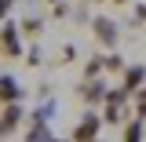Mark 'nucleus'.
<instances>
[{
  "mask_svg": "<svg viewBox=\"0 0 146 142\" xmlns=\"http://www.w3.org/2000/svg\"><path fill=\"white\" fill-rule=\"evenodd\" d=\"M22 29H18V22H11V18H4L0 22V58L4 62H18L22 58Z\"/></svg>",
  "mask_w": 146,
  "mask_h": 142,
  "instance_id": "nucleus-1",
  "label": "nucleus"
},
{
  "mask_svg": "<svg viewBox=\"0 0 146 142\" xmlns=\"http://www.w3.org/2000/svg\"><path fill=\"white\" fill-rule=\"evenodd\" d=\"M91 33H95V44H99L102 51H113L121 29H117V22H113L110 15H95V18H91Z\"/></svg>",
  "mask_w": 146,
  "mask_h": 142,
  "instance_id": "nucleus-2",
  "label": "nucleus"
},
{
  "mask_svg": "<svg viewBox=\"0 0 146 142\" xmlns=\"http://www.w3.org/2000/svg\"><path fill=\"white\" fill-rule=\"evenodd\" d=\"M99 135H102V113H95V109H88L84 120L70 131V139H77V142H91V139H99Z\"/></svg>",
  "mask_w": 146,
  "mask_h": 142,
  "instance_id": "nucleus-3",
  "label": "nucleus"
},
{
  "mask_svg": "<svg viewBox=\"0 0 146 142\" xmlns=\"http://www.w3.org/2000/svg\"><path fill=\"white\" fill-rule=\"evenodd\" d=\"M22 120H26L22 106H18V102H7L4 113H0V139H15L18 127H22Z\"/></svg>",
  "mask_w": 146,
  "mask_h": 142,
  "instance_id": "nucleus-4",
  "label": "nucleus"
},
{
  "mask_svg": "<svg viewBox=\"0 0 146 142\" xmlns=\"http://www.w3.org/2000/svg\"><path fill=\"white\" fill-rule=\"evenodd\" d=\"M77 91H80V102H84V106H102L106 88H102V80H99V77H84Z\"/></svg>",
  "mask_w": 146,
  "mask_h": 142,
  "instance_id": "nucleus-5",
  "label": "nucleus"
},
{
  "mask_svg": "<svg viewBox=\"0 0 146 142\" xmlns=\"http://www.w3.org/2000/svg\"><path fill=\"white\" fill-rule=\"evenodd\" d=\"M143 84H146V66H124V69H121V88H124L128 95H135Z\"/></svg>",
  "mask_w": 146,
  "mask_h": 142,
  "instance_id": "nucleus-6",
  "label": "nucleus"
},
{
  "mask_svg": "<svg viewBox=\"0 0 146 142\" xmlns=\"http://www.w3.org/2000/svg\"><path fill=\"white\" fill-rule=\"evenodd\" d=\"M26 91H22V84H18L11 73H0V106H7V102H18Z\"/></svg>",
  "mask_w": 146,
  "mask_h": 142,
  "instance_id": "nucleus-7",
  "label": "nucleus"
},
{
  "mask_svg": "<svg viewBox=\"0 0 146 142\" xmlns=\"http://www.w3.org/2000/svg\"><path fill=\"white\" fill-rule=\"evenodd\" d=\"M121 139H124V142H139V139H146L143 117H128V120H124V127H121Z\"/></svg>",
  "mask_w": 146,
  "mask_h": 142,
  "instance_id": "nucleus-8",
  "label": "nucleus"
},
{
  "mask_svg": "<svg viewBox=\"0 0 146 142\" xmlns=\"http://www.w3.org/2000/svg\"><path fill=\"white\" fill-rule=\"evenodd\" d=\"M18 29H22V36H33V40H36V33L44 29V22H40V15H29V18L18 22Z\"/></svg>",
  "mask_w": 146,
  "mask_h": 142,
  "instance_id": "nucleus-9",
  "label": "nucleus"
},
{
  "mask_svg": "<svg viewBox=\"0 0 146 142\" xmlns=\"http://www.w3.org/2000/svg\"><path fill=\"white\" fill-rule=\"evenodd\" d=\"M51 135H55V131L48 127V120H44V124H33L29 131H22V139H29V142H40V139H51Z\"/></svg>",
  "mask_w": 146,
  "mask_h": 142,
  "instance_id": "nucleus-10",
  "label": "nucleus"
},
{
  "mask_svg": "<svg viewBox=\"0 0 146 142\" xmlns=\"http://www.w3.org/2000/svg\"><path fill=\"white\" fill-rule=\"evenodd\" d=\"M131 113H135V117H146V84L131 95Z\"/></svg>",
  "mask_w": 146,
  "mask_h": 142,
  "instance_id": "nucleus-11",
  "label": "nucleus"
},
{
  "mask_svg": "<svg viewBox=\"0 0 146 142\" xmlns=\"http://www.w3.org/2000/svg\"><path fill=\"white\" fill-rule=\"evenodd\" d=\"M121 69H124V58H121L117 51H110L106 55V73H121Z\"/></svg>",
  "mask_w": 146,
  "mask_h": 142,
  "instance_id": "nucleus-12",
  "label": "nucleus"
},
{
  "mask_svg": "<svg viewBox=\"0 0 146 142\" xmlns=\"http://www.w3.org/2000/svg\"><path fill=\"white\" fill-rule=\"evenodd\" d=\"M131 26H146V4H135V11H131Z\"/></svg>",
  "mask_w": 146,
  "mask_h": 142,
  "instance_id": "nucleus-13",
  "label": "nucleus"
},
{
  "mask_svg": "<svg viewBox=\"0 0 146 142\" xmlns=\"http://www.w3.org/2000/svg\"><path fill=\"white\" fill-rule=\"evenodd\" d=\"M55 11H51V18H66L70 15V4H66V0H58V4H51Z\"/></svg>",
  "mask_w": 146,
  "mask_h": 142,
  "instance_id": "nucleus-14",
  "label": "nucleus"
},
{
  "mask_svg": "<svg viewBox=\"0 0 146 142\" xmlns=\"http://www.w3.org/2000/svg\"><path fill=\"white\" fill-rule=\"evenodd\" d=\"M22 58H26L29 66H40V48H36V44H33V48H29V51L22 55Z\"/></svg>",
  "mask_w": 146,
  "mask_h": 142,
  "instance_id": "nucleus-15",
  "label": "nucleus"
},
{
  "mask_svg": "<svg viewBox=\"0 0 146 142\" xmlns=\"http://www.w3.org/2000/svg\"><path fill=\"white\" fill-rule=\"evenodd\" d=\"M62 58H66V62H70V58H77V48H73V44H66V48H62Z\"/></svg>",
  "mask_w": 146,
  "mask_h": 142,
  "instance_id": "nucleus-16",
  "label": "nucleus"
},
{
  "mask_svg": "<svg viewBox=\"0 0 146 142\" xmlns=\"http://www.w3.org/2000/svg\"><path fill=\"white\" fill-rule=\"evenodd\" d=\"M11 4H15V0H0V18H7V11H11Z\"/></svg>",
  "mask_w": 146,
  "mask_h": 142,
  "instance_id": "nucleus-17",
  "label": "nucleus"
},
{
  "mask_svg": "<svg viewBox=\"0 0 146 142\" xmlns=\"http://www.w3.org/2000/svg\"><path fill=\"white\" fill-rule=\"evenodd\" d=\"M110 7H128V0H106Z\"/></svg>",
  "mask_w": 146,
  "mask_h": 142,
  "instance_id": "nucleus-18",
  "label": "nucleus"
},
{
  "mask_svg": "<svg viewBox=\"0 0 146 142\" xmlns=\"http://www.w3.org/2000/svg\"><path fill=\"white\" fill-rule=\"evenodd\" d=\"M88 4H106V0H88Z\"/></svg>",
  "mask_w": 146,
  "mask_h": 142,
  "instance_id": "nucleus-19",
  "label": "nucleus"
},
{
  "mask_svg": "<svg viewBox=\"0 0 146 142\" xmlns=\"http://www.w3.org/2000/svg\"><path fill=\"white\" fill-rule=\"evenodd\" d=\"M44 4H58V0H44Z\"/></svg>",
  "mask_w": 146,
  "mask_h": 142,
  "instance_id": "nucleus-20",
  "label": "nucleus"
},
{
  "mask_svg": "<svg viewBox=\"0 0 146 142\" xmlns=\"http://www.w3.org/2000/svg\"><path fill=\"white\" fill-rule=\"evenodd\" d=\"M0 22H4V18H0Z\"/></svg>",
  "mask_w": 146,
  "mask_h": 142,
  "instance_id": "nucleus-21",
  "label": "nucleus"
}]
</instances>
